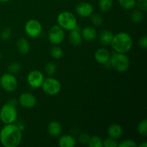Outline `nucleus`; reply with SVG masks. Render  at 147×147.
Returning a JSON list of instances; mask_svg holds the SVG:
<instances>
[{"label": "nucleus", "instance_id": "1", "mask_svg": "<svg viewBox=\"0 0 147 147\" xmlns=\"http://www.w3.org/2000/svg\"><path fill=\"white\" fill-rule=\"evenodd\" d=\"M22 131L17 124H5L0 131V142L4 147H17L22 142Z\"/></svg>", "mask_w": 147, "mask_h": 147}, {"label": "nucleus", "instance_id": "2", "mask_svg": "<svg viewBox=\"0 0 147 147\" xmlns=\"http://www.w3.org/2000/svg\"><path fill=\"white\" fill-rule=\"evenodd\" d=\"M111 45L116 53L126 54L133 47V40L129 33L121 32L113 35Z\"/></svg>", "mask_w": 147, "mask_h": 147}, {"label": "nucleus", "instance_id": "3", "mask_svg": "<svg viewBox=\"0 0 147 147\" xmlns=\"http://www.w3.org/2000/svg\"><path fill=\"white\" fill-rule=\"evenodd\" d=\"M109 63L111 66L119 73H124L127 71L130 67V60L129 57L124 53L115 52L111 55Z\"/></svg>", "mask_w": 147, "mask_h": 147}, {"label": "nucleus", "instance_id": "4", "mask_svg": "<svg viewBox=\"0 0 147 147\" xmlns=\"http://www.w3.org/2000/svg\"><path fill=\"white\" fill-rule=\"evenodd\" d=\"M16 103L11 100L5 103L1 106L0 109V120L4 123H13L17 121L18 113L15 107Z\"/></svg>", "mask_w": 147, "mask_h": 147}, {"label": "nucleus", "instance_id": "5", "mask_svg": "<svg viewBox=\"0 0 147 147\" xmlns=\"http://www.w3.org/2000/svg\"><path fill=\"white\" fill-rule=\"evenodd\" d=\"M57 25L63 30L70 31L76 28L78 26L77 18L70 11H62L57 17Z\"/></svg>", "mask_w": 147, "mask_h": 147}, {"label": "nucleus", "instance_id": "6", "mask_svg": "<svg viewBox=\"0 0 147 147\" xmlns=\"http://www.w3.org/2000/svg\"><path fill=\"white\" fill-rule=\"evenodd\" d=\"M41 88L45 94L48 96H55L58 94L61 90V83L56 78L49 77L45 78Z\"/></svg>", "mask_w": 147, "mask_h": 147}, {"label": "nucleus", "instance_id": "7", "mask_svg": "<svg viewBox=\"0 0 147 147\" xmlns=\"http://www.w3.org/2000/svg\"><path fill=\"white\" fill-rule=\"evenodd\" d=\"M18 82L14 75L9 73H4L0 78V86L4 90L8 93L15 91L17 88Z\"/></svg>", "mask_w": 147, "mask_h": 147}, {"label": "nucleus", "instance_id": "8", "mask_svg": "<svg viewBox=\"0 0 147 147\" xmlns=\"http://www.w3.org/2000/svg\"><path fill=\"white\" fill-rule=\"evenodd\" d=\"M24 31L27 35L31 38H36L41 34L42 27L40 22L35 19H30L24 25Z\"/></svg>", "mask_w": 147, "mask_h": 147}, {"label": "nucleus", "instance_id": "9", "mask_svg": "<svg viewBox=\"0 0 147 147\" xmlns=\"http://www.w3.org/2000/svg\"><path fill=\"white\" fill-rule=\"evenodd\" d=\"M65 34L64 30L59 25H53L49 30L48 40L50 42L55 45H58L61 44L65 40Z\"/></svg>", "mask_w": 147, "mask_h": 147}, {"label": "nucleus", "instance_id": "10", "mask_svg": "<svg viewBox=\"0 0 147 147\" xmlns=\"http://www.w3.org/2000/svg\"><path fill=\"white\" fill-rule=\"evenodd\" d=\"M45 77L43 73L38 70H34L28 73L27 77V80L28 84L34 88H38L41 87Z\"/></svg>", "mask_w": 147, "mask_h": 147}, {"label": "nucleus", "instance_id": "11", "mask_svg": "<svg viewBox=\"0 0 147 147\" xmlns=\"http://www.w3.org/2000/svg\"><path fill=\"white\" fill-rule=\"evenodd\" d=\"M19 102L22 107L25 109H32L37 104V98L30 93H23L19 97Z\"/></svg>", "mask_w": 147, "mask_h": 147}, {"label": "nucleus", "instance_id": "12", "mask_svg": "<svg viewBox=\"0 0 147 147\" xmlns=\"http://www.w3.org/2000/svg\"><path fill=\"white\" fill-rule=\"evenodd\" d=\"M76 11L80 17H89L93 12V7L87 1H82L77 4Z\"/></svg>", "mask_w": 147, "mask_h": 147}, {"label": "nucleus", "instance_id": "13", "mask_svg": "<svg viewBox=\"0 0 147 147\" xmlns=\"http://www.w3.org/2000/svg\"><path fill=\"white\" fill-rule=\"evenodd\" d=\"M111 54L106 48H99L95 53V60L101 65H106L109 63Z\"/></svg>", "mask_w": 147, "mask_h": 147}, {"label": "nucleus", "instance_id": "14", "mask_svg": "<svg viewBox=\"0 0 147 147\" xmlns=\"http://www.w3.org/2000/svg\"><path fill=\"white\" fill-rule=\"evenodd\" d=\"M68 40L70 44L73 46H79L82 43L83 37H82L80 31L79 30L78 25L76 27V29L70 30L68 34Z\"/></svg>", "mask_w": 147, "mask_h": 147}, {"label": "nucleus", "instance_id": "15", "mask_svg": "<svg viewBox=\"0 0 147 147\" xmlns=\"http://www.w3.org/2000/svg\"><path fill=\"white\" fill-rule=\"evenodd\" d=\"M61 123L57 121H53L47 126V132L52 137H58L62 133Z\"/></svg>", "mask_w": 147, "mask_h": 147}, {"label": "nucleus", "instance_id": "16", "mask_svg": "<svg viewBox=\"0 0 147 147\" xmlns=\"http://www.w3.org/2000/svg\"><path fill=\"white\" fill-rule=\"evenodd\" d=\"M113 34L109 30H103L100 32L98 35V40L103 46L110 45L113 40Z\"/></svg>", "mask_w": 147, "mask_h": 147}, {"label": "nucleus", "instance_id": "17", "mask_svg": "<svg viewBox=\"0 0 147 147\" xmlns=\"http://www.w3.org/2000/svg\"><path fill=\"white\" fill-rule=\"evenodd\" d=\"M80 34L83 39H84L86 41H93L97 37V32L96 29L93 27H89V26L82 29Z\"/></svg>", "mask_w": 147, "mask_h": 147}, {"label": "nucleus", "instance_id": "18", "mask_svg": "<svg viewBox=\"0 0 147 147\" xmlns=\"http://www.w3.org/2000/svg\"><path fill=\"white\" fill-rule=\"evenodd\" d=\"M108 134L109 137L117 140L121 137L123 134V129L118 123H113L111 125L108 129Z\"/></svg>", "mask_w": 147, "mask_h": 147}, {"label": "nucleus", "instance_id": "19", "mask_svg": "<svg viewBox=\"0 0 147 147\" xmlns=\"http://www.w3.org/2000/svg\"><path fill=\"white\" fill-rule=\"evenodd\" d=\"M76 145V139L71 135H63L58 140V146L60 147H74Z\"/></svg>", "mask_w": 147, "mask_h": 147}, {"label": "nucleus", "instance_id": "20", "mask_svg": "<svg viewBox=\"0 0 147 147\" xmlns=\"http://www.w3.org/2000/svg\"><path fill=\"white\" fill-rule=\"evenodd\" d=\"M17 48L20 54L26 55L29 53L30 49V43L27 39L24 37L18 39L17 42Z\"/></svg>", "mask_w": 147, "mask_h": 147}, {"label": "nucleus", "instance_id": "21", "mask_svg": "<svg viewBox=\"0 0 147 147\" xmlns=\"http://www.w3.org/2000/svg\"><path fill=\"white\" fill-rule=\"evenodd\" d=\"M130 19L132 22L135 23V24L141 23L144 20L143 11H140L139 9H134L131 13Z\"/></svg>", "mask_w": 147, "mask_h": 147}, {"label": "nucleus", "instance_id": "22", "mask_svg": "<svg viewBox=\"0 0 147 147\" xmlns=\"http://www.w3.org/2000/svg\"><path fill=\"white\" fill-rule=\"evenodd\" d=\"M113 7V0H99L98 7L103 12L110 11Z\"/></svg>", "mask_w": 147, "mask_h": 147}, {"label": "nucleus", "instance_id": "23", "mask_svg": "<svg viewBox=\"0 0 147 147\" xmlns=\"http://www.w3.org/2000/svg\"><path fill=\"white\" fill-rule=\"evenodd\" d=\"M118 1L121 7L124 9H133L136 7V0H118Z\"/></svg>", "mask_w": 147, "mask_h": 147}, {"label": "nucleus", "instance_id": "24", "mask_svg": "<svg viewBox=\"0 0 147 147\" xmlns=\"http://www.w3.org/2000/svg\"><path fill=\"white\" fill-rule=\"evenodd\" d=\"M88 146L90 147H102L103 146V140L98 136H90L88 142Z\"/></svg>", "mask_w": 147, "mask_h": 147}, {"label": "nucleus", "instance_id": "25", "mask_svg": "<svg viewBox=\"0 0 147 147\" xmlns=\"http://www.w3.org/2000/svg\"><path fill=\"white\" fill-rule=\"evenodd\" d=\"M63 51L62 50L61 47H58V46H55V47H52L50 50V55L53 58L55 59V60H58L63 57Z\"/></svg>", "mask_w": 147, "mask_h": 147}, {"label": "nucleus", "instance_id": "26", "mask_svg": "<svg viewBox=\"0 0 147 147\" xmlns=\"http://www.w3.org/2000/svg\"><path fill=\"white\" fill-rule=\"evenodd\" d=\"M22 70V65L17 62H13L11 64H9L7 67V70L8 73L11 74L16 75Z\"/></svg>", "mask_w": 147, "mask_h": 147}, {"label": "nucleus", "instance_id": "27", "mask_svg": "<svg viewBox=\"0 0 147 147\" xmlns=\"http://www.w3.org/2000/svg\"><path fill=\"white\" fill-rule=\"evenodd\" d=\"M137 131L141 136H146L147 135V120L141 121L137 126Z\"/></svg>", "mask_w": 147, "mask_h": 147}, {"label": "nucleus", "instance_id": "28", "mask_svg": "<svg viewBox=\"0 0 147 147\" xmlns=\"http://www.w3.org/2000/svg\"><path fill=\"white\" fill-rule=\"evenodd\" d=\"M90 17V21L95 27H99L103 23V19L99 14H92Z\"/></svg>", "mask_w": 147, "mask_h": 147}, {"label": "nucleus", "instance_id": "29", "mask_svg": "<svg viewBox=\"0 0 147 147\" xmlns=\"http://www.w3.org/2000/svg\"><path fill=\"white\" fill-rule=\"evenodd\" d=\"M57 71V65L53 62H49L45 65V72L47 76H52Z\"/></svg>", "mask_w": 147, "mask_h": 147}, {"label": "nucleus", "instance_id": "30", "mask_svg": "<svg viewBox=\"0 0 147 147\" xmlns=\"http://www.w3.org/2000/svg\"><path fill=\"white\" fill-rule=\"evenodd\" d=\"M118 143L116 139L109 137L103 141V146L104 147H118Z\"/></svg>", "mask_w": 147, "mask_h": 147}, {"label": "nucleus", "instance_id": "31", "mask_svg": "<svg viewBox=\"0 0 147 147\" xmlns=\"http://www.w3.org/2000/svg\"><path fill=\"white\" fill-rule=\"evenodd\" d=\"M119 147H136L137 146L136 142L132 139H125L118 144Z\"/></svg>", "mask_w": 147, "mask_h": 147}, {"label": "nucleus", "instance_id": "32", "mask_svg": "<svg viewBox=\"0 0 147 147\" xmlns=\"http://www.w3.org/2000/svg\"><path fill=\"white\" fill-rule=\"evenodd\" d=\"M11 29L7 27V28H4L2 31L1 32V34H0V37L2 40H8L11 37Z\"/></svg>", "mask_w": 147, "mask_h": 147}, {"label": "nucleus", "instance_id": "33", "mask_svg": "<svg viewBox=\"0 0 147 147\" xmlns=\"http://www.w3.org/2000/svg\"><path fill=\"white\" fill-rule=\"evenodd\" d=\"M90 135L87 133L80 134L78 136V142L81 144H88L90 140Z\"/></svg>", "mask_w": 147, "mask_h": 147}, {"label": "nucleus", "instance_id": "34", "mask_svg": "<svg viewBox=\"0 0 147 147\" xmlns=\"http://www.w3.org/2000/svg\"><path fill=\"white\" fill-rule=\"evenodd\" d=\"M136 6L140 11H146L147 10V0H136Z\"/></svg>", "mask_w": 147, "mask_h": 147}, {"label": "nucleus", "instance_id": "35", "mask_svg": "<svg viewBox=\"0 0 147 147\" xmlns=\"http://www.w3.org/2000/svg\"><path fill=\"white\" fill-rule=\"evenodd\" d=\"M139 47L143 49H146L147 47V36L144 35L143 37H141L139 40Z\"/></svg>", "mask_w": 147, "mask_h": 147}, {"label": "nucleus", "instance_id": "36", "mask_svg": "<svg viewBox=\"0 0 147 147\" xmlns=\"http://www.w3.org/2000/svg\"><path fill=\"white\" fill-rule=\"evenodd\" d=\"M139 147H147V143L146 142H144V143L141 144L139 145Z\"/></svg>", "mask_w": 147, "mask_h": 147}, {"label": "nucleus", "instance_id": "37", "mask_svg": "<svg viewBox=\"0 0 147 147\" xmlns=\"http://www.w3.org/2000/svg\"><path fill=\"white\" fill-rule=\"evenodd\" d=\"M9 1H10V0H0V2H7Z\"/></svg>", "mask_w": 147, "mask_h": 147}, {"label": "nucleus", "instance_id": "38", "mask_svg": "<svg viewBox=\"0 0 147 147\" xmlns=\"http://www.w3.org/2000/svg\"><path fill=\"white\" fill-rule=\"evenodd\" d=\"M1 53H0V60H1Z\"/></svg>", "mask_w": 147, "mask_h": 147}]
</instances>
